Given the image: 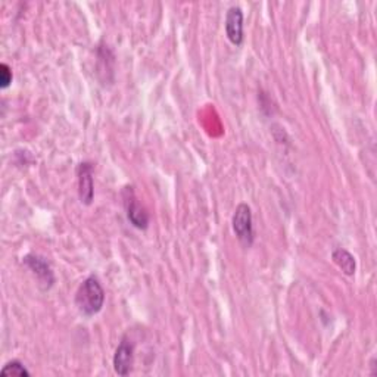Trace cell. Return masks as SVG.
<instances>
[{
	"label": "cell",
	"instance_id": "cell-2",
	"mask_svg": "<svg viewBox=\"0 0 377 377\" xmlns=\"http://www.w3.org/2000/svg\"><path fill=\"white\" fill-rule=\"evenodd\" d=\"M233 231L236 238L245 248H251L255 239L253 223H252V209L248 203H241L236 208L233 218H231Z\"/></svg>",
	"mask_w": 377,
	"mask_h": 377
},
{
	"label": "cell",
	"instance_id": "cell-11",
	"mask_svg": "<svg viewBox=\"0 0 377 377\" xmlns=\"http://www.w3.org/2000/svg\"><path fill=\"white\" fill-rule=\"evenodd\" d=\"M371 368H373L371 374H373V376H376V374H377V371H376V358H373V360H371Z\"/></svg>",
	"mask_w": 377,
	"mask_h": 377
},
{
	"label": "cell",
	"instance_id": "cell-9",
	"mask_svg": "<svg viewBox=\"0 0 377 377\" xmlns=\"http://www.w3.org/2000/svg\"><path fill=\"white\" fill-rule=\"evenodd\" d=\"M0 376L2 377H29L30 371L26 368L21 361L12 360L4 366V368L0 370Z\"/></svg>",
	"mask_w": 377,
	"mask_h": 377
},
{
	"label": "cell",
	"instance_id": "cell-10",
	"mask_svg": "<svg viewBox=\"0 0 377 377\" xmlns=\"http://www.w3.org/2000/svg\"><path fill=\"white\" fill-rule=\"evenodd\" d=\"M12 83V71L8 64L0 65V89H8Z\"/></svg>",
	"mask_w": 377,
	"mask_h": 377
},
{
	"label": "cell",
	"instance_id": "cell-1",
	"mask_svg": "<svg viewBox=\"0 0 377 377\" xmlns=\"http://www.w3.org/2000/svg\"><path fill=\"white\" fill-rule=\"evenodd\" d=\"M105 291L96 276L87 277L76 293V306L86 317H93L102 311Z\"/></svg>",
	"mask_w": 377,
	"mask_h": 377
},
{
	"label": "cell",
	"instance_id": "cell-6",
	"mask_svg": "<svg viewBox=\"0 0 377 377\" xmlns=\"http://www.w3.org/2000/svg\"><path fill=\"white\" fill-rule=\"evenodd\" d=\"M134 364V343L129 338H123L114 353V370L120 376H129Z\"/></svg>",
	"mask_w": 377,
	"mask_h": 377
},
{
	"label": "cell",
	"instance_id": "cell-7",
	"mask_svg": "<svg viewBox=\"0 0 377 377\" xmlns=\"http://www.w3.org/2000/svg\"><path fill=\"white\" fill-rule=\"evenodd\" d=\"M226 36L234 46L243 43V11L239 6H231L227 11Z\"/></svg>",
	"mask_w": 377,
	"mask_h": 377
},
{
	"label": "cell",
	"instance_id": "cell-8",
	"mask_svg": "<svg viewBox=\"0 0 377 377\" xmlns=\"http://www.w3.org/2000/svg\"><path fill=\"white\" fill-rule=\"evenodd\" d=\"M332 259L333 263L343 271V274L346 276H353L356 274L357 270V263H356V258L351 252H348L343 248H338L332 252Z\"/></svg>",
	"mask_w": 377,
	"mask_h": 377
},
{
	"label": "cell",
	"instance_id": "cell-5",
	"mask_svg": "<svg viewBox=\"0 0 377 377\" xmlns=\"http://www.w3.org/2000/svg\"><path fill=\"white\" fill-rule=\"evenodd\" d=\"M93 164L89 161L80 162L77 167L79 177V199L83 205H91L94 198V181H93Z\"/></svg>",
	"mask_w": 377,
	"mask_h": 377
},
{
	"label": "cell",
	"instance_id": "cell-3",
	"mask_svg": "<svg viewBox=\"0 0 377 377\" xmlns=\"http://www.w3.org/2000/svg\"><path fill=\"white\" fill-rule=\"evenodd\" d=\"M121 196H123V203L126 208V214H127L129 221L139 230H146L149 226V214L139 202L136 192H134V187L126 186L123 188Z\"/></svg>",
	"mask_w": 377,
	"mask_h": 377
},
{
	"label": "cell",
	"instance_id": "cell-4",
	"mask_svg": "<svg viewBox=\"0 0 377 377\" xmlns=\"http://www.w3.org/2000/svg\"><path fill=\"white\" fill-rule=\"evenodd\" d=\"M22 264L37 277L39 286L43 291H49L55 285V273L44 256L37 253H29L22 258Z\"/></svg>",
	"mask_w": 377,
	"mask_h": 377
}]
</instances>
